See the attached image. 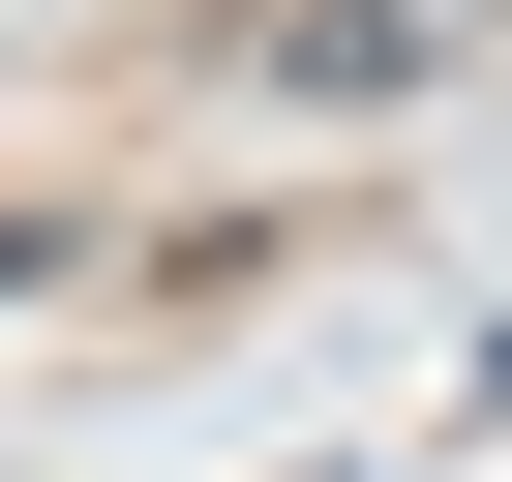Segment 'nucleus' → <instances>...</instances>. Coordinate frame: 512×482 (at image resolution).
Listing matches in <instances>:
<instances>
[{"label": "nucleus", "instance_id": "2", "mask_svg": "<svg viewBox=\"0 0 512 482\" xmlns=\"http://www.w3.org/2000/svg\"><path fill=\"white\" fill-rule=\"evenodd\" d=\"M482 392H512V362H482Z\"/></svg>", "mask_w": 512, "mask_h": 482}, {"label": "nucleus", "instance_id": "1", "mask_svg": "<svg viewBox=\"0 0 512 482\" xmlns=\"http://www.w3.org/2000/svg\"><path fill=\"white\" fill-rule=\"evenodd\" d=\"M482 0H302V91H392V61H452Z\"/></svg>", "mask_w": 512, "mask_h": 482}]
</instances>
